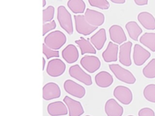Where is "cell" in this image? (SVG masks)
Masks as SVG:
<instances>
[{
    "label": "cell",
    "mask_w": 155,
    "mask_h": 116,
    "mask_svg": "<svg viewBox=\"0 0 155 116\" xmlns=\"http://www.w3.org/2000/svg\"><path fill=\"white\" fill-rule=\"evenodd\" d=\"M89 40L97 50L99 51L102 50L107 40L105 29L104 28H100L89 38Z\"/></svg>",
    "instance_id": "obj_21"
},
{
    "label": "cell",
    "mask_w": 155,
    "mask_h": 116,
    "mask_svg": "<svg viewBox=\"0 0 155 116\" xmlns=\"http://www.w3.org/2000/svg\"><path fill=\"white\" fill-rule=\"evenodd\" d=\"M42 53L47 59L53 57H59V52L58 50L50 48L44 43L42 44Z\"/></svg>",
    "instance_id": "obj_31"
},
{
    "label": "cell",
    "mask_w": 155,
    "mask_h": 116,
    "mask_svg": "<svg viewBox=\"0 0 155 116\" xmlns=\"http://www.w3.org/2000/svg\"><path fill=\"white\" fill-rule=\"evenodd\" d=\"M55 9L53 5H48L42 10V23L51 21L53 20Z\"/></svg>",
    "instance_id": "obj_29"
},
{
    "label": "cell",
    "mask_w": 155,
    "mask_h": 116,
    "mask_svg": "<svg viewBox=\"0 0 155 116\" xmlns=\"http://www.w3.org/2000/svg\"><path fill=\"white\" fill-rule=\"evenodd\" d=\"M134 3L139 5V6H142V5H145L148 4V0H134Z\"/></svg>",
    "instance_id": "obj_34"
},
{
    "label": "cell",
    "mask_w": 155,
    "mask_h": 116,
    "mask_svg": "<svg viewBox=\"0 0 155 116\" xmlns=\"http://www.w3.org/2000/svg\"><path fill=\"white\" fill-rule=\"evenodd\" d=\"M109 36L111 40L118 45L126 42L127 38L123 28L117 24H113L109 28Z\"/></svg>",
    "instance_id": "obj_16"
},
{
    "label": "cell",
    "mask_w": 155,
    "mask_h": 116,
    "mask_svg": "<svg viewBox=\"0 0 155 116\" xmlns=\"http://www.w3.org/2000/svg\"><path fill=\"white\" fill-rule=\"evenodd\" d=\"M67 42L65 34L60 30H54L47 34L44 39V43L53 50H59Z\"/></svg>",
    "instance_id": "obj_2"
},
{
    "label": "cell",
    "mask_w": 155,
    "mask_h": 116,
    "mask_svg": "<svg viewBox=\"0 0 155 116\" xmlns=\"http://www.w3.org/2000/svg\"><path fill=\"white\" fill-rule=\"evenodd\" d=\"M119 45L110 41L108 42L106 49L102 52V57L106 63L115 62L118 59Z\"/></svg>",
    "instance_id": "obj_15"
},
{
    "label": "cell",
    "mask_w": 155,
    "mask_h": 116,
    "mask_svg": "<svg viewBox=\"0 0 155 116\" xmlns=\"http://www.w3.org/2000/svg\"><path fill=\"white\" fill-rule=\"evenodd\" d=\"M139 116H154V111L150 108H143L138 112Z\"/></svg>",
    "instance_id": "obj_33"
},
{
    "label": "cell",
    "mask_w": 155,
    "mask_h": 116,
    "mask_svg": "<svg viewBox=\"0 0 155 116\" xmlns=\"http://www.w3.org/2000/svg\"><path fill=\"white\" fill-rule=\"evenodd\" d=\"M143 94L147 101L155 103V84L147 85L143 89Z\"/></svg>",
    "instance_id": "obj_28"
},
{
    "label": "cell",
    "mask_w": 155,
    "mask_h": 116,
    "mask_svg": "<svg viewBox=\"0 0 155 116\" xmlns=\"http://www.w3.org/2000/svg\"><path fill=\"white\" fill-rule=\"evenodd\" d=\"M84 16L87 22L94 27L101 26L105 22V16L102 12L89 8L85 10Z\"/></svg>",
    "instance_id": "obj_13"
},
{
    "label": "cell",
    "mask_w": 155,
    "mask_h": 116,
    "mask_svg": "<svg viewBox=\"0 0 155 116\" xmlns=\"http://www.w3.org/2000/svg\"><path fill=\"white\" fill-rule=\"evenodd\" d=\"M73 17L76 31L79 34L88 36L97 29L98 27L93 26L87 22L84 14H76Z\"/></svg>",
    "instance_id": "obj_4"
},
{
    "label": "cell",
    "mask_w": 155,
    "mask_h": 116,
    "mask_svg": "<svg viewBox=\"0 0 155 116\" xmlns=\"http://www.w3.org/2000/svg\"><path fill=\"white\" fill-rule=\"evenodd\" d=\"M78 46L81 51V54L84 55L85 54H93L96 53V49L91 44L89 39H87L83 37H80L79 40L74 42Z\"/></svg>",
    "instance_id": "obj_23"
},
{
    "label": "cell",
    "mask_w": 155,
    "mask_h": 116,
    "mask_svg": "<svg viewBox=\"0 0 155 116\" xmlns=\"http://www.w3.org/2000/svg\"><path fill=\"white\" fill-rule=\"evenodd\" d=\"M65 69V63L59 57H55L49 60L46 67L47 74L52 77H58L62 76Z\"/></svg>",
    "instance_id": "obj_6"
},
{
    "label": "cell",
    "mask_w": 155,
    "mask_h": 116,
    "mask_svg": "<svg viewBox=\"0 0 155 116\" xmlns=\"http://www.w3.org/2000/svg\"><path fill=\"white\" fill-rule=\"evenodd\" d=\"M56 27V23L53 19L51 21L43 23L42 25V36H45L51 30H53Z\"/></svg>",
    "instance_id": "obj_32"
},
{
    "label": "cell",
    "mask_w": 155,
    "mask_h": 116,
    "mask_svg": "<svg viewBox=\"0 0 155 116\" xmlns=\"http://www.w3.org/2000/svg\"><path fill=\"white\" fill-rule=\"evenodd\" d=\"M104 110L107 116H122L123 107L114 98H109L105 103Z\"/></svg>",
    "instance_id": "obj_18"
},
{
    "label": "cell",
    "mask_w": 155,
    "mask_h": 116,
    "mask_svg": "<svg viewBox=\"0 0 155 116\" xmlns=\"http://www.w3.org/2000/svg\"><path fill=\"white\" fill-rule=\"evenodd\" d=\"M111 2L114 4H124L126 1V0H110Z\"/></svg>",
    "instance_id": "obj_35"
},
{
    "label": "cell",
    "mask_w": 155,
    "mask_h": 116,
    "mask_svg": "<svg viewBox=\"0 0 155 116\" xmlns=\"http://www.w3.org/2000/svg\"><path fill=\"white\" fill-rule=\"evenodd\" d=\"M57 19L60 27L69 35L73 33V25L70 13L64 5H59L57 9Z\"/></svg>",
    "instance_id": "obj_1"
},
{
    "label": "cell",
    "mask_w": 155,
    "mask_h": 116,
    "mask_svg": "<svg viewBox=\"0 0 155 116\" xmlns=\"http://www.w3.org/2000/svg\"><path fill=\"white\" fill-rule=\"evenodd\" d=\"M94 81L98 87L106 88L113 84L114 79L110 72L106 71H101L95 75Z\"/></svg>",
    "instance_id": "obj_20"
},
{
    "label": "cell",
    "mask_w": 155,
    "mask_h": 116,
    "mask_svg": "<svg viewBox=\"0 0 155 116\" xmlns=\"http://www.w3.org/2000/svg\"><path fill=\"white\" fill-rule=\"evenodd\" d=\"M80 64L88 72L94 73L100 68L101 62L98 57L87 54L81 59Z\"/></svg>",
    "instance_id": "obj_9"
},
{
    "label": "cell",
    "mask_w": 155,
    "mask_h": 116,
    "mask_svg": "<svg viewBox=\"0 0 155 116\" xmlns=\"http://www.w3.org/2000/svg\"><path fill=\"white\" fill-rule=\"evenodd\" d=\"M48 114L51 116L66 115L68 113L66 104L62 101H55L50 103L47 107Z\"/></svg>",
    "instance_id": "obj_17"
},
{
    "label": "cell",
    "mask_w": 155,
    "mask_h": 116,
    "mask_svg": "<svg viewBox=\"0 0 155 116\" xmlns=\"http://www.w3.org/2000/svg\"><path fill=\"white\" fill-rule=\"evenodd\" d=\"M125 28L129 37L134 41H137L139 36L142 33V29L139 24L134 21L128 22L125 24Z\"/></svg>",
    "instance_id": "obj_24"
},
{
    "label": "cell",
    "mask_w": 155,
    "mask_h": 116,
    "mask_svg": "<svg viewBox=\"0 0 155 116\" xmlns=\"http://www.w3.org/2000/svg\"><path fill=\"white\" fill-rule=\"evenodd\" d=\"M139 42L151 51H155V33H145L140 36Z\"/></svg>",
    "instance_id": "obj_26"
},
{
    "label": "cell",
    "mask_w": 155,
    "mask_h": 116,
    "mask_svg": "<svg viewBox=\"0 0 155 116\" xmlns=\"http://www.w3.org/2000/svg\"><path fill=\"white\" fill-rule=\"evenodd\" d=\"M67 4L74 14H83L85 11L86 5L84 0H68Z\"/></svg>",
    "instance_id": "obj_25"
},
{
    "label": "cell",
    "mask_w": 155,
    "mask_h": 116,
    "mask_svg": "<svg viewBox=\"0 0 155 116\" xmlns=\"http://www.w3.org/2000/svg\"><path fill=\"white\" fill-rule=\"evenodd\" d=\"M137 20L139 23L147 30H155V18L148 11H142L137 15Z\"/></svg>",
    "instance_id": "obj_22"
},
{
    "label": "cell",
    "mask_w": 155,
    "mask_h": 116,
    "mask_svg": "<svg viewBox=\"0 0 155 116\" xmlns=\"http://www.w3.org/2000/svg\"><path fill=\"white\" fill-rule=\"evenodd\" d=\"M63 102L66 104L69 116H80L84 114V109L81 103L76 100L68 95H65L63 98Z\"/></svg>",
    "instance_id": "obj_12"
},
{
    "label": "cell",
    "mask_w": 155,
    "mask_h": 116,
    "mask_svg": "<svg viewBox=\"0 0 155 116\" xmlns=\"http://www.w3.org/2000/svg\"><path fill=\"white\" fill-rule=\"evenodd\" d=\"M63 86L67 93L78 98H82L86 94L85 88L71 79L65 80Z\"/></svg>",
    "instance_id": "obj_7"
},
{
    "label": "cell",
    "mask_w": 155,
    "mask_h": 116,
    "mask_svg": "<svg viewBox=\"0 0 155 116\" xmlns=\"http://www.w3.org/2000/svg\"><path fill=\"white\" fill-rule=\"evenodd\" d=\"M68 74L70 77L86 86H90L93 84L91 76L86 72L78 64L71 65L69 68Z\"/></svg>",
    "instance_id": "obj_5"
},
{
    "label": "cell",
    "mask_w": 155,
    "mask_h": 116,
    "mask_svg": "<svg viewBox=\"0 0 155 116\" xmlns=\"http://www.w3.org/2000/svg\"><path fill=\"white\" fill-rule=\"evenodd\" d=\"M132 46L133 44L131 41L125 42L119 46L118 55L119 61L125 66H130L131 65V51Z\"/></svg>",
    "instance_id": "obj_10"
},
{
    "label": "cell",
    "mask_w": 155,
    "mask_h": 116,
    "mask_svg": "<svg viewBox=\"0 0 155 116\" xmlns=\"http://www.w3.org/2000/svg\"><path fill=\"white\" fill-rule=\"evenodd\" d=\"M61 91L59 86L54 82H48L42 87V98L45 100H51L61 97Z\"/></svg>",
    "instance_id": "obj_11"
},
{
    "label": "cell",
    "mask_w": 155,
    "mask_h": 116,
    "mask_svg": "<svg viewBox=\"0 0 155 116\" xmlns=\"http://www.w3.org/2000/svg\"><path fill=\"white\" fill-rule=\"evenodd\" d=\"M42 71H44V69L45 68V60L44 57H42Z\"/></svg>",
    "instance_id": "obj_36"
},
{
    "label": "cell",
    "mask_w": 155,
    "mask_h": 116,
    "mask_svg": "<svg viewBox=\"0 0 155 116\" xmlns=\"http://www.w3.org/2000/svg\"><path fill=\"white\" fill-rule=\"evenodd\" d=\"M62 57L68 63L71 64L78 61L79 54L78 48L72 44L67 45L62 51Z\"/></svg>",
    "instance_id": "obj_19"
},
{
    "label": "cell",
    "mask_w": 155,
    "mask_h": 116,
    "mask_svg": "<svg viewBox=\"0 0 155 116\" xmlns=\"http://www.w3.org/2000/svg\"><path fill=\"white\" fill-rule=\"evenodd\" d=\"M151 56L150 53L139 44H135L133 48V59L136 66H142Z\"/></svg>",
    "instance_id": "obj_14"
},
{
    "label": "cell",
    "mask_w": 155,
    "mask_h": 116,
    "mask_svg": "<svg viewBox=\"0 0 155 116\" xmlns=\"http://www.w3.org/2000/svg\"><path fill=\"white\" fill-rule=\"evenodd\" d=\"M46 4H47L46 0H42V7H45L46 5Z\"/></svg>",
    "instance_id": "obj_37"
},
{
    "label": "cell",
    "mask_w": 155,
    "mask_h": 116,
    "mask_svg": "<svg viewBox=\"0 0 155 116\" xmlns=\"http://www.w3.org/2000/svg\"><path fill=\"white\" fill-rule=\"evenodd\" d=\"M88 2L91 7L101 10H108L110 6L107 0H88Z\"/></svg>",
    "instance_id": "obj_30"
},
{
    "label": "cell",
    "mask_w": 155,
    "mask_h": 116,
    "mask_svg": "<svg viewBox=\"0 0 155 116\" xmlns=\"http://www.w3.org/2000/svg\"><path fill=\"white\" fill-rule=\"evenodd\" d=\"M113 94L115 98L124 105H130L133 100L132 91L125 86L118 85L116 86Z\"/></svg>",
    "instance_id": "obj_8"
},
{
    "label": "cell",
    "mask_w": 155,
    "mask_h": 116,
    "mask_svg": "<svg viewBox=\"0 0 155 116\" xmlns=\"http://www.w3.org/2000/svg\"><path fill=\"white\" fill-rule=\"evenodd\" d=\"M108 67L114 76L119 81L128 85H133L136 82V79L133 74L120 65L117 63H111L109 64Z\"/></svg>",
    "instance_id": "obj_3"
},
{
    "label": "cell",
    "mask_w": 155,
    "mask_h": 116,
    "mask_svg": "<svg viewBox=\"0 0 155 116\" xmlns=\"http://www.w3.org/2000/svg\"><path fill=\"white\" fill-rule=\"evenodd\" d=\"M142 73L146 78H155V58L152 59L143 68Z\"/></svg>",
    "instance_id": "obj_27"
}]
</instances>
